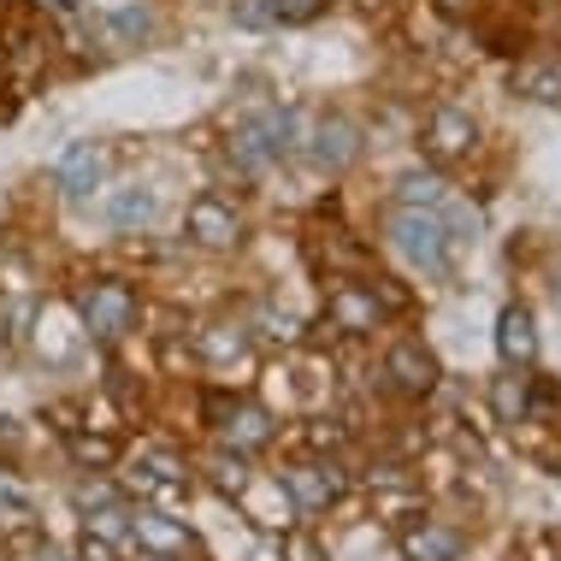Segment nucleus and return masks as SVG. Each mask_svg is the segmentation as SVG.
Returning a JSON list of instances; mask_svg holds the SVG:
<instances>
[{"instance_id":"f257e3e1","label":"nucleus","mask_w":561,"mask_h":561,"mask_svg":"<svg viewBox=\"0 0 561 561\" xmlns=\"http://www.w3.org/2000/svg\"><path fill=\"white\" fill-rule=\"evenodd\" d=\"M385 249L397 254L408 272L420 278H444L455 261V231L444 225V214H426V207H385Z\"/></svg>"},{"instance_id":"f03ea898","label":"nucleus","mask_w":561,"mask_h":561,"mask_svg":"<svg viewBox=\"0 0 561 561\" xmlns=\"http://www.w3.org/2000/svg\"><path fill=\"white\" fill-rule=\"evenodd\" d=\"M83 30H89V42H95L101 54L125 59V54L154 48V42L165 36V19H160L154 0H107V7L83 12Z\"/></svg>"},{"instance_id":"7ed1b4c3","label":"nucleus","mask_w":561,"mask_h":561,"mask_svg":"<svg viewBox=\"0 0 561 561\" xmlns=\"http://www.w3.org/2000/svg\"><path fill=\"white\" fill-rule=\"evenodd\" d=\"M142 320V296L130 278H89L78 290V325L95 343H125Z\"/></svg>"},{"instance_id":"20e7f679","label":"nucleus","mask_w":561,"mask_h":561,"mask_svg":"<svg viewBox=\"0 0 561 561\" xmlns=\"http://www.w3.org/2000/svg\"><path fill=\"white\" fill-rule=\"evenodd\" d=\"M184 242L195 254H237L249 242V214L219 190H202L195 202L184 207Z\"/></svg>"},{"instance_id":"39448f33","label":"nucleus","mask_w":561,"mask_h":561,"mask_svg":"<svg viewBox=\"0 0 561 561\" xmlns=\"http://www.w3.org/2000/svg\"><path fill=\"white\" fill-rule=\"evenodd\" d=\"M367 154V136L348 113H308V136H301V160L320 178H348Z\"/></svg>"},{"instance_id":"423d86ee","label":"nucleus","mask_w":561,"mask_h":561,"mask_svg":"<svg viewBox=\"0 0 561 561\" xmlns=\"http://www.w3.org/2000/svg\"><path fill=\"white\" fill-rule=\"evenodd\" d=\"M225 160L237 165V178H266L272 165H284V107H261L249 118H237L225 136Z\"/></svg>"},{"instance_id":"0eeeda50","label":"nucleus","mask_w":561,"mask_h":561,"mask_svg":"<svg viewBox=\"0 0 561 561\" xmlns=\"http://www.w3.org/2000/svg\"><path fill=\"white\" fill-rule=\"evenodd\" d=\"M48 178H54L59 202L83 207L95 190H107V142H101V136H78V142H66L54 154Z\"/></svg>"},{"instance_id":"6e6552de","label":"nucleus","mask_w":561,"mask_h":561,"mask_svg":"<svg viewBox=\"0 0 561 561\" xmlns=\"http://www.w3.org/2000/svg\"><path fill=\"white\" fill-rule=\"evenodd\" d=\"M160 214H165V195H160V184H148V178H125V184H107V195H101V225L118 237L154 231Z\"/></svg>"},{"instance_id":"1a4fd4ad","label":"nucleus","mask_w":561,"mask_h":561,"mask_svg":"<svg viewBox=\"0 0 561 561\" xmlns=\"http://www.w3.org/2000/svg\"><path fill=\"white\" fill-rule=\"evenodd\" d=\"M325 320H331V331H343V337H373V331H385V301H378L373 284L331 278Z\"/></svg>"},{"instance_id":"9d476101","label":"nucleus","mask_w":561,"mask_h":561,"mask_svg":"<svg viewBox=\"0 0 561 561\" xmlns=\"http://www.w3.org/2000/svg\"><path fill=\"white\" fill-rule=\"evenodd\" d=\"M420 148H426V160L432 165H455V160H467L479 148V118L467 113V107H432L426 113V130H420Z\"/></svg>"},{"instance_id":"9b49d317","label":"nucleus","mask_w":561,"mask_h":561,"mask_svg":"<svg viewBox=\"0 0 561 561\" xmlns=\"http://www.w3.org/2000/svg\"><path fill=\"white\" fill-rule=\"evenodd\" d=\"M385 378L402 390V397H432V385H437L432 348L420 343V337H397V343L385 348Z\"/></svg>"},{"instance_id":"f8f14e48","label":"nucleus","mask_w":561,"mask_h":561,"mask_svg":"<svg viewBox=\"0 0 561 561\" xmlns=\"http://www.w3.org/2000/svg\"><path fill=\"white\" fill-rule=\"evenodd\" d=\"M130 543H136V550H148L154 561H165V556H190V550H195L190 526L172 520V514H160V508H136V514H130Z\"/></svg>"},{"instance_id":"ddd939ff","label":"nucleus","mask_w":561,"mask_h":561,"mask_svg":"<svg viewBox=\"0 0 561 561\" xmlns=\"http://www.w3.org/2000/svg\"><path fill=\"white\" fill-rule=\"evenodd\" d=\"M278 484H284V496L301 508V514H313V508H325V503H337V491H343V473L337 467H284L278 473Z\"/></svg>"},{"instance_id":"4468645a","label":"nucleus","mask_w":561,"mask_h":561,"mask_svg":"<svg viewBox=\"0 0 561 561\" xmlns=\"http://www.w3.org/2000/svg\"><path fill=\"white\" fill-rule=\"evenodd\" d=\"M496 355H503L508 367H533L538 360V325L520 301H508V308L496 313Z\"/></svg>"},{"instance_id":"2eb2a0df","label":"nucleus","mask_w":561,"mask_h":561,"mask_svg":"<svg viewBox=\"0 0 561 561\" xmlns=\"http://www.w3.org/2000/svg\"><path fill=\"white\" fill-rule=\"evenodd\" d=\"M225 449H237V455H254V449H266L272 437H278V426H272V414L266 408H254V402H237V408H225Z\"/></svg>"},{"instance_id":"dca6fc26","label":"nucleus","mask_w":561,"mask_h":561,"mask_svg":"<svg viewBox=\"0 0 561 561\" xmlns=\"http://www.w3.org/2000/svg\"><path fill=\"white\" fill-rule=\"evenodd\" d=\"M508 89L538 107H561V54H543V59H520L508 71Z\"/></svg>"},{"instance_id":"f3484780","label":"nucleus","mask_w":561,"mask_h":561,"mask_svg":"<svg viewBox=\"0 0 561 561\" xmlns=\"http://www.w3.org/2000/svg\"><path fill=\"white\" fill-rule=\"evenodd\" d=\"M397 207H426V214H437V207L449 202V184L437 172H408L397 178V195H390Z\"/></svg>"},{"instance_id":"a211bd4d","label":"nucleus","mask_w":561,"mask_h":561,"mask_svg":"<svg viewBox=\"0 0 561 561\" xmlns=\"http://www.w3.org/2000/svg\"><path fill=\"white\" fill-rule=\"evenodd\" d=\"M526 390H533V378H526L520 367H508L491 385V408H496V420H503V426H520V420H526Z\"/></svg>"},{"instance_id":"6ab92c4d","label":"nucleus","mask_w":561,"mask_h":561,"mask_svg":"<svg viewBox=\"0 0 561 561\" xmlns=\"http://www.w3.org/2000/svg\"><path fill=\"white\" fill-rule=\"evenodd\" d=\"M455 550H461V538L444 533V526H414V533H402L408 561H455Z\"/></svg>"},{"instance_id":"aec40b11","label":"nucleus","mask_w":561,"mask_h":561,"mask_svg":"<svg viewBox=\"0 0 561 561\" xmlns=\"http://www.w3.org/2000/svg\"><path fill=\"white\" fill-rule=\"evenodd\" d=\"M195 343H202V355H207V360L242 355V348H249V325H207Z\"/></svg>"},{"instance_id":"412c9836","label":"nucleus","mask_w":561,"mask_h":561,"mask_svg":"<svg viewBox=\"0 0 561 561\" xmlns=\"http://www.w3.org/2000/svg\"><path fill=\"white\" fill-rule=\"evenodd\" d=\"M237 30H272V0H225Z\"/></svg>"},{"instance_id":"4be33fe9","label":"nucleus","mask_w":561,"mask_h":561,"mask_svg":"<svg viewBox=\"0 0 561 561\" xmlns=\"http://www.w3.org/2000/svg\"><path fill=\"white\" fill-rule=\"evenodd\" d=\"M325 0H272V24H313Z\"/></svg>"},{"instance_id":"5701e85b","label":"nucleus","mask_w":561,"mask_h":561,"mask_svg":"<svg viewBox=\"0 0 561 561\" xmlns=\"http://www.w3.org/2000/svg\"><path fill=\"white\" fill-rule=\"evenodd\" d=\"M473 7H479V0H437V12H449V19H467Z\"/></svg>"},{"instance_id":"b1692460","label":"nucleus","mask_w":561,"mask_h":561,"mask_svg":"<svg viewBox=\"0 0 561 561\" xmlns=\"http://www.w3.org/2000/svg\"><path fill=\"white\" fill-rule=\"evenodd\" d=\"M355 7H385V0H355Z\"/></svg>"},{"instance_id":"393cba45","label":"nucleus","mask_w":561,"mask_h":561,"mask_svg":"<svg viewBox=\"0 0 561 561\" xmlns=\"http://www.w3.org/2000/svg\"><path fill=\"white\" fill-rule=\"evenodd\" d=\"M556 42H561V7H556Z\"/></svg>"},{"instance_id":"a878e982","label":"nucleus","mask_w":561,"mask_h":561,"mask_svg":"<svg viewBox=\"0 0 561 561\" xmlns=\"http://www.w3.org/2000/svg\"><path fill=\"white\" fill-rule=\"evenodd\" d=\"M207 7H219V0H207Z\"/></svg>"}]
</instances>
